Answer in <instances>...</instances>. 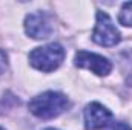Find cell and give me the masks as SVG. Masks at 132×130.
<instances>
[{
  "mask_svg": "<svg viewBox=\"0 0 132 130\" xmlns=\"http://www.w3.org/2000/svg\"><path fill=\"white\" fill-rule=\"evenodd\" d=\"M118 22L123 26L132 28V2L123 3V6L120 9V14H118Z\"/></svg>",
  "mask_w": 132,
  "mask_h": 130,
  "instance_id": "obj_7",
  "label": "cell"
},
{
  "mask_svg": "<svg viewBox=\"0 0 132 130\" xmlns=\"http://www.w3.org/2000/svg\"><path fill=\"white\" fill-rule=\"evenodd\" d=\"M92 40L97 44L106 46V48L115 46L121 40L120 31L115 28L111 17L103 11L97 12V22H95V28H94V32H92Z\"/></svg>",
  "mask_w": 132,
  "mask_h": 130,
  "instance_id": "obj_3",
  "label": "cell"
},
{
  "mask_svg": "<svg viewBox=\"0 0 132 130\" xmlns=\"http://www.w3.org/2000/svg\"><path fill=\"white\" fill-rule=\"evenodd\" d=\"M68 106H69V101L66 95L60 92L48 90L34 97L28 104V109L34 116L40 119H51L62 115L68 109Z\"/></svg>",
  "mask_w": 132,
  "mask_h": 130,
  "instance_id": "obj_1",
  "label": "cell"
},
{
  "mask_svg": "<svg viewBox=\"0 0 132 130\" xmlns=\"http://www.w3.org/2000/svg\"><path fill=\"white\" fill-rule=\"evenodd\" d=\"M65 49L59 43H51L42 48H35L29 54V63L42 72H52L65 60Z\"/></svg>",
  "mask_w": 132,
  "mask_h": 130,
  "instance_id": "obj_2",
  "label": "cell"
},
{
  "mask_svg": "<svg viewBox=\"0 0 132 130\" xmlns=\"http://www.w3.org/2000/svg\"><path fill=\"white\" fill-rule=\"evenodd\" d=\"M0 130H5V129H2V127H0Z\"/></svg>",
  "mask_w": 132,
  "mask_h": 130,
  "instance_id": "obj_11",
  "label": "cell"
},
{
  "mask_svg": "<svg viewBox=\"0 0 132 130\" xmlns=\"http://www.w3.org/2000/svg\"><path fill=\"white\" fill-rule=\"evenodd\" d=\"M6 66H8V57H6V54L0 49V73L5 72Z\"/></svg>",
  "mask_w": 132,
  "mask_h": 130,
  "instance_id": "obj_8",
  "label": "cell"
},
{
  "mask_svg": "<svg viewBox=\"0 0 132 130\" xmlns=\"http://www.w3.org/2000/svg\"><path fill=\"white\" fill-rule=\"evenodd\" d=\"M45 130H57V129H45Z\"/></svg>",
  "mask_w": 132,
  "mask_h": 130,
  "instance_id": "obj_10",
  "label": "cell"
},
{
  "mask_svg": "<svg viewBox=\"0 0 132 130\" xmlns=\"http://www.w3.org/2000/svg\"><path fill=\"white\" fill-rule=\"evenodd\" d=\"M112 121V112L100 103H91L85 109V126L86 130L103 129Z\"/></svg>",
  "mask_w": 132,
  "mask_h": 130,
  "instance_id": "obj_5",
  "label": "cell"
},
{
  "mask_svg": "<svg viewBox=\"0 0 132 130\" xmlns=\"http://www.w3.org/2000/svg\"><path fill=\"white\" fill-rule=\"evenodd\" d=\"M108 130H132L131 126H128L126 123H114Z\"/></svg>",
  "mask_w": 132,
  "mask_h": 130,
  "instance_id": "obj_9",
  "label": "cell"
},
{
  "mask_svg": "<svg viewBox=\"0 0 132 130\" xmlns=\"http://www.w3.org/2000/svg\"><path fill=\"white\" fill-rule=\"evenodd\" d=\"M74 63L77 67L88 69L100 77H106L112 70V63L108 58H104L103 55H98V54H94V52H88V51H78L75 54Z\"/></svg>",
  "mask_w": 132,
  "mask_h": 130,
  "instance_id": "obj_4",
  "label": "cell"
},
{
  "mask_svg": "<svg viewBox=\"0 0 132 130\" xmlns=\"http://www.w3.org/2000/svg\"><path fill=\"white\" fill-rule=\"evenodd\" d=\"M54 31L51 22L43 14H29L25 18V32L34 40H46Z\"/></svg>",
  "mask_w": 132,
  "mask_h": 130,
  "instance_id": "obj_6",
  "label": "cell"
}]
</instances>
